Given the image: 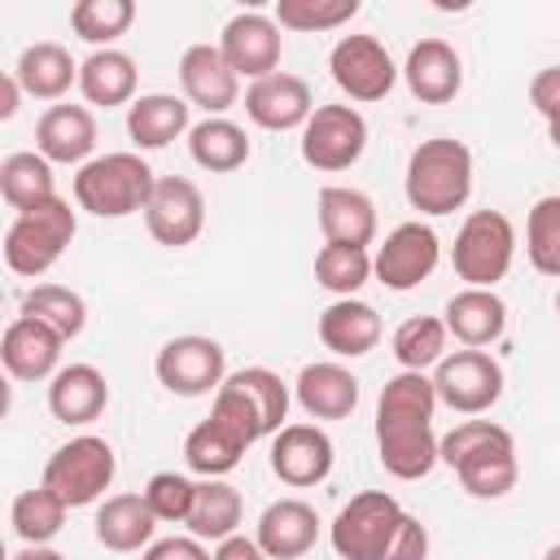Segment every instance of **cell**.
I'll return each instance as SVG.
<instances>
[{"instance_id":"6da1fadb","label":"cell","mask_w":560,"mask_h":560,"mask_svg":"<svg viewBox=\"0 0 560 560\" xmlns=\"http://www.w3.org/2000/svg\"><path fill=\"white\" fill-rule=\"evenodd\" d=\"M433 411H438V389L433 376L424 372H398L385 381L381 402H376V446H381V468L398 481H416L433 472L438 438H433Z\"/></svg>"},{"instance_id":"7a4b0ae2","label":"cell","mask_w":560,"mask_h":560,"mask_svg":"<svg viewBox=\"0 0 560 560\" xmlns=\"http://www.w3.org/2000/svg\"><path fill=\"white\" fill-rule=\"evenodd\" d=\"M438 455H442V464L455 468L459 486L472 499H503L516 486V442L494 420H464V424H455L442 438Z\"/></svg>"},{"instance_id":"3957f363","label":"cell","mask_w":560,"mask_h":560,"mask_svg":"<svg viewBox=\"0 0 560 560\" xmlns=\"http://www.w3.org/2000/svg\"><path fill=\"white\" fill-rule=\"evenodd\" d=\"M472 192V153L464 140L433 136L407 158V201L420 214H455Z\"/></svg>"},{"instance_id":"277c9868","label":"cell","mask_w":560,"mask_h":560,"mask_svg":"<svg viewBox=\"0 0 560 560\" xmlns=\"http://www.w3.org/2000/svg\"><path fill=\"white\" fill-rule=\"evenodd\" d=\"M153 184H158V175L140 153H105V158H92L79 166L74 201H79V210H88L96 219H127L149 206Z\"/></svg>"},{"instance_id":"5b68a950","label":"cell","mask_w":560,"mask_h":560,"mask_svg":"<svg viewBox=\"0 0 560 560\" xmlns=\"http://www.w3.org/2000/svg\"><path fill=\"white\" fill-rule=\"evenodd\" d=\"M74 241V210L70 201L52 197L26 214H18L4 232V262L13 276H26V280H39L61 254L66 245Z\"/></svg>"},{"instance_id":"8992f818","label":"cell","mask_w":560,"mask_h":560,"mask_svg":"<svg viewBox=\"0 0 560 560\" xmlns=\"http://www.w3.org/2000/svg\"><path fill=\"white\" fill-rule=\"evenodd\" d=\"M516 254V228L503 210H472L459 232H455V249H451V267L468 289H494Z\"/></svg>"},{"instance_id":"52a82bcc","label":"cell","mask_w":560,"mask_h":560,"mask_svg":"<svg viewBox=\"0 0 560 560\" xmlns=\"http://www.w3.org/2000/svg\"><path fill=\"white\" fill-rule=\"evenodd\" d=\"M114 472H118L114 446L96 433H79L48 455L39 486H48L66 508H88L109 490Z\"/></svg>"},{"instance_id":"ba28073f","label":"cell","mask_w":560,"mask_h":560,"mask_svg":"<svg viewBox=\"0 0 560 560\" xmlns=\"http://www.w3.org/2000/svg\"><path fill=\"white\" fill-rule=\"evenodd\" d=\"M210 411L236 420V424L258 442V438L284 429V416H289V385H284L271 368H241V372H232V376L214 389Z\"/></svg>"},{"instance_id":"9c48e42d","label":"cell","mask_w":560,"mask_h":560,"mask_svg":"<svg viewBox=\"0 0 560 560\" xmlns=\"http://www.w3.org/2000/svg\"><path fill=\"white\" fill-rule=\"evenodd\" d=\"M402 516H407V512L398 508L394 494H385V490H363V494H354V499L337 512V521L328 525L332 551H337L341 560H381L385 547L394 542Z\"/></svg>"},{"instance_id":"30bf717a","label":"cell","mask_w":560,"mask_h":560,"mask_svg":"<svg viewBox=\"0 0 560 560\" xmlns=\"http://www.w3.org/2000/svg\"><path fill=\"white\" fill-rule=\"evenodd\" d=\"M368 149V122L354 105H315L302 127V158L315 171H346Z\"/></svg>"},{"instance_id":"8fae6325","label":"cell","mask_w":560,"mask_h":560,"mask_svg":"<svg viewBox=\"0 0 560 560\" xmlns=\"http://www.w3.org/2000/svg\"><path fill=\"white\" fill-rule=\"evenodd\" d=\"M438 402H446L459 416H481L503 394V368L486 350H455L433 372Z\"/></svg>"},{"instance_id":"7c38bea8","label":"cell","mask_w":560,"mask_h":560,"mask_svg":"<svg viewBox=\"0 0 560 560\" xmlns=\"http://www.w3.org/2000/svg\"><path fill=\"white\" fill-rule=\"evenodd\" d=\"M158 381L179 394V398H201V394H214L228 376H223V346L214 337H201V332H184V337H171L162 350H158V363H153Z\"/></svg>"},{"instance_id":"4fadbf2b","label":"cell","mask_w":560,"mask_h":560,"mask_svg":"<svg viewBox=\"0 0 560 560\" xmlns=\"http://www.w3.org/2000/svg\"><path fill=\"white\" fill-rule=\"evenodd\" d=\"M438 258H442V241H438V232H433L429 223H420V219H416V223H398V228L385 236V245L376 249L372 276H376L385 289L407 293V289H416L420 280L433 276Z\"/></svg>"},{"instance_id":"5bb4252c","label":"cell","mask_w":560,"mask_h":560,"mask_svg":"<svg viewBox=\"0 0 560 560\" xmlns=\"http://www.w3.org/2000/svg\"><path fill=\"white\" fill-rule=\"evenodd\" d=\"M144 228H149V236L158 245H171V249L192 245L201 236V228H206L201 188L192 179H184V175H162L153 184L149 206H144Z\"/></svg>"},{"instance_id":"9a60e30c","label":"cell","mask_w":560,"mask_h":560,"mask_svg":"<svg viewBox=\"0 0 560 560\" xmlns=\"http://www.w3.org/2000/svg\"><path fill=\"white\" fill-rule=\"evenodd\" d=\"M328 70L350 101H381L398 79V66L389 61L385 44L372 35H341L328 52Z\"/></svg>"},{"instance_id":"2e32d148","label":"cell","mask_w":560,"mask_h":560,"mask_svg":"<svg viewBox=\"0 0 560 560\" xmlns=\"http://www.w3.org/2000/svg\"><path fill=\"white\" fill-rule=\"evenodd\" d=\"M280 26H276V18H267V13H236L228 26H223V35H219V52H223V61L236 70V79L245 74V79H267V74H276V66H280Z\"/></svg>"},{"instance_id":"e0dca14e","label":"cell","mask_w":560,"mask_h":560,"mask_svg":"<svg viewBox=\"0 0 560 560\" xmlns=\"http://www.w3.org/2000/svg\"><path fill=\"white\" fill-rule=\"evenodd\" d=\"M271 472L293 486H319L332 472V438L319 424H284L271 442Z\"/></svg>"},{"instance_id":"ac0fdd59","label":"cell","mask_w":560,"mask_h":560,"mask_svg":"<svg viewBox=\"0 0 560 560\" xmlns=\"http://www.w3.org/2000/svg\"><path fill=\"white\" fill-rule=\"evenodd\" d=\"M179 88H184V101L188 105H201L206 109V118H223V109L236 105L241 79L223 61L219 44H192L179 57Z\"/></svg>"},{"instance_id":"d6986e66","label":"cell","mask_w":560,"mask_h":560,"mask_svg":"<svg viewBox=\"0 0 560 560\" xmlns=\"http://www.w3.org/2000/svg\"><path fill=\"white\" fill-rule=\"evenodd\" d=\"M61 346L66 337L52 332L44 319H31V315H18L4 337H0V359L9 368L13 381H44V376H57L61 368Z\"/></svg>"},{"instance_id":"ffe728a7","label":"cell","mask_w":560,"mask_h":560,"mask_svg":"<svg viewBox=\"0 0 560 560\" xmlns=\"http://www.w3.org/2000/svg\"><path fill=\"white\" fill-rule=\"evenodd\" d=\"M245 114H249L258 127H267V131H293V127H306V118L315 114V101H311L306 79L276 70V74L249 83V92H245Z\"/></svg>"},{"instance_id":"44dd1931","label":"cell","mask_w":560,"mask_h":560,"mask_svg":"<svg viewBox=\"0 0 560 560\" xmlns=\"http://www.w3.org/2000/svg\"><path fill=\"white\" fill-rule=\"evenodd\" d=\"M402 79H407V88L420 105H446L464 88V66H459V52L446 39H420L407 52Z\"/></svg>"},{"instance_id":"7402d4cb","label":"cell","mask_w":560,"mask_h":560,"mask_svg":"<svg viewBox=\"0 0 560 560\" xmlns=\"http://www.w3.org/2000/svg\"><path fill=\"white\" fill-rule=\"evenodd\" d=\"M258 547L267 551V560H298L315 547L319 538V516L311 503L302 499H276L262 508L258 516Z\"/></svg>"},{"instance_id":"603a6c76","label":"cell","mask_w":560,"mask_h":560,"mask_svg":"<svg viewBox=\"0 0 560 560\" xmlns=\"http://www.w3.org/2000/svg\"><path fill=\"white\" fill-rule=\"evenodd\" d=\"M96 149V118L88 105H48L35 122V153L48 162H88Z\"/></svg>"},{"instance_id":"cb8c5ba5","label":"cell","mask_w":560,"mask_h":560,"mask_svg":"<svg viewBox=\"0 0 560 560\" xmlns=\"http://www.w3.org/2000/svg\"><path fill=\"white\" fill-rule=\"evenodd\" d=\"M319 232L328 245H372L376 236V206L368 192L359 188H346V184H328L319 188Z\"/></svg>"},{"instance_id":"d4e9b609","label":"cell","mask_w":560,"mask_h":560,"mask_svg":"<svg viewBox=\"0 0 560 560\" xmlns=\"http://www.w3.org/2000/svg\"><path fill=\"white\" fill-rule=\"evenodd\" d=\"M293 394L311 420H346L359 407V376L341 363H306L293 381Z\"/></svg>"},{"instance_id":"484cf974","label":"cell","mask_w":560,"mask_h":560,"mask_svg":"<svg viewBox=\"0 0 560 560\" xmlns=\"http://www.w3.org/2000/svg\"><path fill=\"white\" fill-rule=\"evenodd\" d=\"M249 446H254V438H249L236 420L210 411V416L188 433V442H184V464H188L192 472H201V477H223V472H232V468L241 464V455H245Z\"/></svg>"},{"instance_id":"4316f807","label":"cell","mask_w":560,"mask_h":560,"mask_svg":"<svg viewBox=\"0 0 560 560\" xmlns=\"http://www.w3.org/2000/svg\"><path fill=\"white\" fill-rule=\"evenodd\" d=\"M446 332L464 346V350H481L490 341L503 337L508 328V306L494 289H459L451 302H446Z\"/></svg>"},{"instance_id":"83f0119b","label":"cell","mask_w":560,"mask_h":560,"mask_svg":"<svg viewBox=\"0 0 560 560\" xmlns=\"http://www.w3.org/2000/svg\"><path fill=\"white\" fill-rule=\"evenodd\" d=\"M109 402V381L92 363H70L48 385V411L61 424H92Z\"/></svg>"},{"instance_id":"f1b7e54d","label":"cell","mask_w":560,"mask_h":560,"mask_svg":"<svg viewBox=\"0 0 560 560\" xmlns=\"http://www.w3.org/2000/svg\"><path fill=\"white\" fill-rule=\"evenodd\" d=\"M319 341L332 354H341V359H359V354L376 350V341H381V315H376V306H368L359 298H337L319 315Z\"/></svg>"},{"instance_id":"f546056e","label":"cell","mask_w":560,"mask_h":560,"mask_svg":"<svg viewBox=\"0 0 560 560\" xmlns=\"http://www.w3.org/2000/svg\"><path fill=\"white\" fill-rule=\"evenodd\" d=\"M158 516L144 494H109L96 512V542L105 551H140L153 542Z\"/></svg>"},{"instance_id":"4dcf8cb0","label":"cell","mask_w":560,"mask_h":560,"mask_svg":"<svg viewBox=\"0 0 560 560\" xmlns=\"http://www.w3.org/2000/svg\"><path fill=\"white\" fill-rule=\"evenodd\" d=\"M13 74H18V83H22L26 96H35V101H57V96L70 92V83H79V61H74L61 44L39 39V44L22 48Z\"/></svg>"},{"instance_id":"1f68e13d","label":"cell","mask_w":560,"mask_h":560,"mask_svg":"<svg viewBox=\"0 0 560 560\" xmlns=\"http://www.w3.org/2000/svg\"><path fill=\"white\" fill-rule=\"evenodd\" d=\"M192 131L188 127V101L184 96H171V92H149V96H136L127 105V136L140 144V149H166L175 136Z\"/></svg>"},{"instance_id":"d6a6232c","label":"cell","mask_w":560,"mask_h":560,"mask_svg":"<svg viewBox=\"0 0 560 560\" xmlns=\"http://www.w3.org/2000/svg\"><path fill=\"white\" fill-rule=\"evenodd\" d=\"M136 61L122 48H96L83 66H79V88L88 96V105H127L136 96Z\"/></svg>"},{"instance_id":"836d02e7","label":"cell","mask_w":560,"mask_h":560,"mask_svg":"<svg viewBox=\"0 0 560 560\" xmlns=\"http://www.w3.org/2000/svg\"><path fill=\"white\" fill-rule=\"evenodd\" d=\"M245 516V503H241V490L228 486L223 477H206L197 481V494H192V512H188V529L192 538H210V542H223L236 534Z\"/></svg>"},{"instance_id":"e575fe53","label":"cell","mask_w":560,"mask_h":560,"mask_svg":"<svg viewBox=\"0 0 560 560\" xmlns=\"http://www.w3.org/2000/svg\"><path fill=\"white\" fill-rule=\"evenodd\" d=\"M188 153H192V162L201 171L228 175V171H236V166L249 162V136L232 118H201L188 131Z\"/></svg>"},{"instance_id":"d590c367","label":"cell","mask_w":560,"mask_h":560,"mask_svg":"<svg viewBox=\"0 0 560 560\" xmlns=\"http://www.w3.org/2000/svg\"><path fill=\"white\" fill-rule=\"evenodd\" d=\"M0 192H4V201L18 214L52 201L57 197V188H52V162L44 153H9L0 162Z\"/></svg>"},{"instance_id":"8d00e7d4","label":"cell","mask_w":560,"mask_h":560,"mask_svg":"<svg viewBox=\"0 0 560 560\" xmlns=\"http://www.w3.org/2000/svg\"><path fill=\"white\" fill-rule=\"evenodd\" d=\"M66 512H70V508H66L48 486L22 490V494L13 499V534H18L26 547H48V538L61 534Z\"/></svg>"},{"instance_id":"74e56055","label":"cell","mask_w":560,"mask_h":560,"mask_svg":"<svg viewBox=\"0 0 560 560\" xmlns=\"http://www.w3.org/2000/svg\"><path fill=\"white\" fill-rule=\"evenodd\" d=\"M22 315L44 319V324H48L52 332H61L66 341H74V337L83 332V324H88L83 298H79L74 289H66V284H35V289H26Z\"/></svg>"},{"instance_id":"f35d334b","label":"cell","mask_w":560,"mask_h":560,"mask_svg":"<svg viewBox=\"0 0 560 560\" xmlns=\"http://www.w3.org/2000/svg\"><path fill=\"white\" fill-rule=\"evenodd\" d=\"M446 324L433 315H411L398 324L394 332V359L402 363V372H424L433 363L446 359Z\"/></svg>"},{"instance_id":"ab89813d","label":"cell","mask_w":560,"mask_h":560,"mask_svg":"<svg viewBox=\"0 0 560 560\" xmlns=\"http://www.w3.org/2000/svg\"><path fill=\"white\" fill-rule=\"evenodd\" d=\"M525 254L534 271L560 280V192H547L529 206L525 219Z\"/></svg>"},{"instance_id":"60d3db41","label":"cell","mask_w":560,"mask_h":560,"mask_svg":"<svg viewBox=\"0 0 560 560\" xmlns=\"http://www.w3.org/2000/svg\"><path fill=\"white\" fill-rule=\"evenodd\" d=\"M372 276V254L363 245H324L315 254V280L328 289V293H341V298H354Z\"/></svg>"},{"instance_id":"b9f144b4","label":"cell","mask_w":560,"mask_h":560,"mask_svg":"<svg viewBox=\"0 0 560 560\" xmlns=\"http://www.w3.org/2000/svg\"><path fill=\"white\" fill-rule=\"evenodd\" d=\"M136 22V4L131 0H79L74 9H70V26H74V35L79 39H88V44H114L118 35H127V26Z\"/></svg>"},{"instance_id":"7bdbcfd3","label":"cell","mask_w":560,"mask_h":560,"mask_svg":"<svg viewBox=\"0 0 560 560\" xmlns=\"http://www.w3.org/2000/svg\"><path fill=\"white\" fill-rule=\"evenodd\" d=\"M359 13V0H280L276 26L289 31H332Z\"/></svg>"},{"instance_id":"ee69618b","label":"cell","mask_w":560,"mask_h":560,"mask_svg":"<svg viewBox=\"0 0 560 560\" xmlns=\"http://www.w3.org/2000/svg\"><path fill=\"white\" fill-rule=\"evenodd\" d=\"M192 494H197V481L179 477V472H153L149 486H144V503L153 508L158 521H188L192 512Z\"/></svg>"},{"instance_id":"f6af8a7d","label":"cell","mask_w":560,"mask_h":560,"mask_svg":"<svg viewBox=\"0 0 560 560\" xmlns=\"http://www.w3.org/2000/svg\"><path fill=\"white\" fill-rule=\"evenodd\" d=\"M424 556H429V529L407 512L402 525H398V534H394V542L385 547L381 560H424Z\"/></svg>"},{"instance_id":"bcb514c9","label":"cell","mask_w":560,"mask_h":560,"mask_svg":"<svg viewBox=\"0 0 560 560\" xmlns=\"http://www.w3.org/2000/svg\"><path fill=\"white\" fill-rule=\"evenodd\" d=\"M529 105L551 122H560V66H547L529 79Z\"/></svg>"},{"instance_id":"7dc6e473","label":"cell","mask_w":560,"mask_h":560,"mask_svg":"<svg viewBox=\"0 0 560 560\" xmlns=\"http://www.w3.org/2000/svg\"><path fill=\"white\" fill-rule=\"evenodd\" d=\"M140 560H214V556L201 547V538H158Z\"/></svg>"},{"instance_id":"c3c4849f","label":"cell","mask_w":560,"mask_h":560,"mask_svg":"<svg viewBox=\"0 0 560 560\" xmlns=\"http://www.w3.org/2000/svg\"><path fill=\"white\" fill-rule=\"evenodd\" d=\"M214 560H267V551L258 547V538H245V534H232L214 547Z\"/></svg>"},{"instance_id":"681fc988","label":"cell","mask_w":560,"mask_h":560,"mask_svg":"<svg viewBox=\"0 0 560 560\" xmlns=\"http://www.w3.org/2000/svg\"><path fill=\"white\" fill-rule=\"evenodd\" d=\"M18 96H22V83H18V74L9 70V74L0 79V118H13V114H18Z\"/></svg>"},{"instance_id":"f907efd6","label":"cell","mask_w":560,"mask_h":560,"mask_svg":"<svg viewBox=\"0 0 560 560\" xmlns=\"http://www.w3.org/2000/svg\"><path fill=\"white\" fill-rule=\"evenodd\" d=\"M13 560H66V556L52 547H22V551H13Z\"/></svg>"},{"instance_id":"816d5d0a","label":"cell","mask_w":560,"mask_h":560,"mask_svg":"<svg viewBox=\"0 0 560 560\" xmlns=\"http://www.w3.org/2000/svg\"><path fill=\"white\" fill-rule=\"evenodd\" d=\"M547 131H551V144H556V149H560V122H551V127H547Z\"/></svg>"},{"instance_id":"f5cc1de1","label":"cell","mask_w":560,"mask_h":560,"mask_svg":"<svg viewBox=\"0 0 560 560\" xmlns=\"http://www.w3.org/2000/svg\"><path fill=\"white\" fill-rule=\"evenodd\" d=\"M542 560H560V542H556V547H547V556H542Z\"/></svg>"},{"instance_id":"db71d44e","label":"cell","mask_w":560,"mask_h":560,"mask_svg":"<svg viewBox=\"0 0 560 560\" xmlns=\"http://www.w3.org/2000/svg\"><path fill=\"white\" fill-rule=\"evenodd\" d=\"M556 311H560V289H556Z\"/></svg>"}]
</instances>
